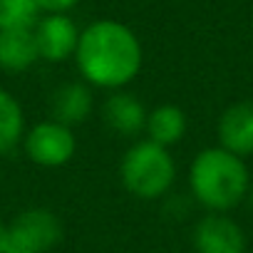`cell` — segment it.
<instances>
[{"label": "cell", "instance_id": "cell-1", "mask_svg": "<svg viewBox=\"0 0 253 253\" xmlns=\"http://www.w3.org/2000/svg\"><path fill=\"white\" fill-rule=\"evenodd\" d=\"M75 65L80 77L94 89H126L142 72L144 47L126 23L99 18L82 28Z\"/></svg>", "mask_w": 253, "mask_h": 253}, {"label": "cell", "instance_id": "cell-2", "mask_svg": "<svg viewBox=\"0 0 253 253\" xmlns=\"http://www.w3.org/2000/svg\"><path fill=\"white\" fill-rule=\"evenodd\" d=\"M189 194L209 213H228L241 206L253 184L246 159L223 147L201 149L189 164Z\"/></svg>", "mask_w": 253, "mask_h": 253}, {"label": "cell", "instance_id": "cell-3", "mask_svg": "<svg viewBox=\"0 0 253 253\" xmlns=\"http://www.w3.org/2000/svg\"><path fill=\"white\" fill-rule=\"evenodd\" d=\"M119 181L126 194L139 201H159L176 184L174 154L152 139H139L119 162Z\"/></svg>", "mask_w": 253, "mask_h": 253}, {"label": "cell", "instance_id": "cell-4", "mask_svg": "<svg viewBox=\"0 0 253 253\" xmlns=\"http://www.w3.org/2000/svg\"><path fill=\"white\" fill-rule=\"evenodd\" d=\"M62 241V223L55 211L33 206L5 226L3 253H50Z\"/></svg>", "mask_w": 253, "mask_h": 253}, {"label": "cell", "instance_id": "cell-5", "mask_svg": "<svg viewBox=\"0 0 253 253\" xmlns=\"http://www.w3.org/2000/svg\"><path fill=\"white\" fill-rule=\"evenodd\" d=\"M23 149L33 164L45 167V169H60L72 162L77 152V137L72 132V126L60 124L55 119H45L30 126V129H25Z\"/></svg>", "mask_w": 253, "mask_h": 253}, {"label": "cell", "instance_id": "cell-6", "mask_svg": "<svg viewBox=\"0 0 253 253\" xmlns=\"http://www.w3.org/2000/svg\"><path fill=\"white\" fill-rule=\"evenodd\" d=\"M196 253H246L248 238L243 226L228 213H204L191 231Z\"/></svg>", "mask_w": 253, "mask_h": 253}, {"label": "cell", "instance_id": "cell-7", "mask_svg": "<svg viewBox=\"0 0 253 253\" xmlns=\"http://www.w3.org/2000/svg\"><path fill=\"white\" fill-rule=\"evenodd\" d=\"M40 60L60 65L70 57H75L77 42H80V28L67 13H45L38 25L33 28Z\"/></svg>", "mask_w": 253, "mask_h": 253}, {"label": "cell", "instance_id": "cell-8", "mask_svg": "<svg viewBox=\"0 0 253 253\" xmlns=\"http://www.w3.org/2000/svg\"><path fill=\"white\" fill-rule=\"evenodd\" d=\"M149 109L144 102L129 89H114L104 97L99 107V117L107 129L122 139H134L144 132Z\"/></svg>", "mask_w": 253, "mask_h": 253}, {"label": "cell", "instance_id": "cell-9", "mask_svg": "<svg viewBox=\"0 0 253 253\" xmlns=\"http://www.w3.org/2000/svg\"><path fill=\"white\" fill-rule=\"evenodd\" d=\"M218 147L246 159L253 154V99L228 104L216 124Z\"/></svg>", "mask_w": 253, "mask_h": 253}, {"label": "cell", "instance_id": "cell-10", "mask_svg": "<svg viewBox=\"0 0 253 253\" xmlns=\"http://www.w3.org/2000/svg\"><path fill=\"white\" fill-rule=\"evenodd\" d=\"M94 112V87L84 80H70L52 89L50 94V119L77 126L87 122Z\"/></svg>", "mask_w": 253, "mask_h": 253}, {"label": "cell", "instance_id": "cell-11", "mask_svg": "<svg viewBox=\"0 0 253 253\" xmlns=\"http://www.w3.org/2000/svg\"><path fill=\"white\" fill-rule=\"evenodd\" d=\"M186 129H189V119L179 104L164 102V104H157L154 109H149V114H147V126H144L147 139H152L167 149L179 144L186 137Z\"/></svg>", "mask_w": 253, "mask_h": 253}, {"label": "cell", "instance_id": "cell-12", "mask_svg": "<svg viewBox=\"0 0 253 253\" xmlns=\"http://www.w3.org/2000/svg\"><path fill=\"white\" fill-rule=\"evenodd\" d=\"M40 60L33 30H0V70L25 72Z\"/></svg>", "mask_w": 253, "mask_h": 253}, {"label": "cell", "instance_id": "cell-13", "mask_svg": "<svg viewBox=\"0 0 253 253\" xmlns=\"http://www.w3.org/2000/svg\"><path fill=\"white\" fill-rule=\"evenodd\" d=\"M23 137H25L23 104L15 99V94L0 87V157L23 144Z\"/></svg>", "mask_w": 253, "mask_h": 253}, {"label": "cell", "instance_id": "cell-14", "mask_svg": "<svg viewBox=\"0 0 253 253\" xmlns=\"http://www.w3.org/2000/svg\"><path fill=\"white\" fill-rule=\"evenodd\" d=\"M40 18L35 0H0V30H33Z\"/></svg>", "mask_w": 253, "mask_h": 253}, {"label": "cell", "instance_id": "cell-15", "mask_svg": "<svg viewBox=\"0 0 253 253\" xmlns=\"http://www.w3.org/2000/svg\"><path fill=\"white\" fill-rule=\"evenodd\" d=\"M35 3L45 15V13H70L72 8L80 5V0H35Z\"/></svg>", "mask_w": 253, "mask_h": 253}, {"label": "cell", "instance_id": "cell-16", "mask_svg": "<svg viewBox=\"0 0 253 253\" xmlns=\"http://www.w3.org/2000/svg\"><path fill=\"white\" fill-rule=\"evenodd\" d=\"M3 241H5V223L0 221V253H3Z\"/></svg>", "mask_w": 253, "mask_h": 253}, {"label": "cell", "instance_id": "cell-17", "mask_svg": "<svg viewBox=\"0 0 253 253\" xmlns=\"http://www.w3.org/2000/svg\"><path fill=\"white\" fill-rule=\"evenodd\" d=\"M246 201L251 204V209H253V184H251V189H248V196H246Z\"/></svg>", "mask_w": 253, "mask_h": 253}]
</instances>
